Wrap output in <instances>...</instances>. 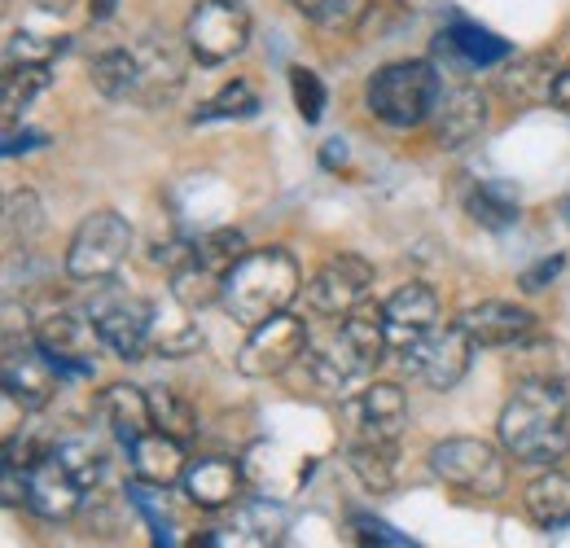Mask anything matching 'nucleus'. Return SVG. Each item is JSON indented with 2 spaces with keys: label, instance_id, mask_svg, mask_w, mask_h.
<instances>
[{
  "label": "nucleus",
  "instance_id": "1",
  "mask_svg": "<svg viewBox=\"0 0 570 548\" xmlns=\"http://www.w3.org/2000/svg\"><path fill=\"white\" fill-rule=\"evenodd\" d=\"M500 443L522 466H558L570 452V395L567 382L527 378L500 412Z\"/></svg>",
  "mask_w": 570,
  "mask_h": 548
},
{
  "label": "nucleus",
  "instance_id": "2",
  "mask_svg": "<svg viewBox=\"0 0 570 548\" xmlns=\"http://www.w3.org/2000/svg\"><path fill=\"white\" fill-rule=\"evenodd\" d=\"M298 290H303V276H298L294 255L285 246H264V251H246L233 264V273L224 276L219 307L233 321H242L246 330H255V325L282 316Z\"/></svg>",
  "mask_w": 570,
  "mask_h": 548
},
{
  "label": "nucleus",
  "instance_id": "3",
  "mask_svg": "<svg viewBox=\"0 0 570 548\" xmlns=\"http://www.w3.org/2000/svg\"><path fill=\"white\" fill-rule=\"evenodd\" d=\"M391 351V334H386V312L377 303H360L352 307L343 321H338V334L330 339L325 351L312 355V373H316V386L325 391H347L352 382L368 378L382 355Z\"/></svg>",
  "mask_w": 570,
  "mask_h": 548
},
{
  "label": "nucleus",
  "instance_id": "4",
  "mask_svg": "<svg viewBox=\"0 0 570 548\" xmlns=\"http://www.w3.org/2000/svg\"><path fill=\"white\" fill-rule=\"evenodd\" d=\"M439 97H443V79L422 58L391 62V67L373 70V79L364 88L368 115L382 119L386 128H417V124L434 119Z\"/></svg>",
  "mask_w": 570,
  "mask_h": 548
},
{
  "label": "nucleus",
  "instance_id": "5",
  "mask_svg": "<svg viewBox=\"0 0 570 548\" xmlns=\"http://www.w3.org/2000/svg\"><path fill=\"white\" fill-rule=\"evenodd\" d=\"M88 303H83V316L92 321L97 339L106 351L124 355V360H137L145 346H149V330H154V307L145 303L141 294L124 290L119 281H97L88 285Z\"/></svg>",
  "mask_w": 570,
  "mask_h": 548
},
{
  "label": "nucleus",
  "instance_id": "6",
  "mask_svg": "<svg viewBox=\"0 0 570 548\" xmlns=\"http://www.w3.org/2000/svg\"><path fill=\"white\" fill-rule=\"evenodd\" d=\"M132 255V224L119 211H92L67 246V276L79 285L115 281Z\"/></svg>",
  "mask_w": 570,
  "mask_h": 548
},
{
  "label": "nucleus",
  "instance_id": "7",
  "mask_svg": "<svg viewBox=\"0 0 570 548\" xmlns=\"http://www.w3.org/2000/svg\"><path fill=\"white\" fill-rule=\"evenodd\" d=\"M430 470L434 479H443L456 491H470V496H483V500H497L509 482V466L488 439H470V434H456V439H443L434 443L430 452Z\"/></svg>",
  "mask_w": 570,
  "mask_h": 548
},
{
  "label": "nucleus",
  "instance_id": "8",
  "mask_svg": "<svg viewBox=\"0 0 570 548\" xmlns=\"http://www.w3.org/2000/svg\"><path fill=\"white\" fill-rule=\"evenodd\" d=\"M185 45L198 62H233L250 45V13L242 0H198L185 22Z\"/></svg>",
  "mask_w": 570,
  "mask_h": 548
},
{
  "label": "nucleus",
  "instance_id": "9",
  "mask_svg": "<svg viewBox=\"0 0 570 548\" xmlns=\"http://www.w3.org/2000/svg\"><path fill=\"white\" fill-rule=\"evenodd\" d=\"M0 382L4 395L18 400L22 409H45L58 386H62V369L49 360V351L36 343V334H4V351H0Z\"/></svg>",
  "mask_w": 570,
  "mask_h": 548
},
{
  "label": "nucleus",
  "instance_id": "10",
  "mask_svg": "<svg viewBox=\"0 0 570 548\" xmlns=\"http://www.w3.org/2000/svg\"><path fill=\"white\" fill-rule=\"evenodd\" d=\"M307 325L303 316H273L264 325L250 330V339L237 351V373L246 378H277V373H289L298 360H307Z\"/></svg>",
  "mask_w": 570,
  "mask_h": 548
},
{
  "label": "nucleus",
  "instance_id": "11",
  "mask_svg": "<svg viewBox=\"0 0 570 548\" xmlns=\"http://www.w3.org/2000/svg\"><path fill=\"white\" fill-rule=\"evenodd\" d=\"M470 351H474V343L465 339L461 325H434L417 343L404 346L400 360L409 373H417L426 382L430 391H452L470 369Z\"/></svg>",
  "mask_w": 570,
  "mask_h": 548
},
{
  "label": "nucleus",
  "instance_id": "12",
  "mask_svg": "<svg viewBox=\"0 0 570 548\" xmlns=\"http://www.w3.org/2000/svg\"><path fill=\"white\" fill-rule=\"evenodd\" d=\"M36 343L49 351V360L62 369V378H88L92 373V346L101 343L92 321L83 316V307H53L36 321Z\"/></svg>",
  "mask_w": 570,
  "mask_h": 548
},
{
  "label": "nucleus",
  "instance_id": "13",
  "mask_svg": "<svg viewBox=\"0 0 570 548\" xmlns=\"http://www.w3.org/2000/svg\"><path fill=\"white\" fill-rule=\"evenodd\" d=\"M368 285H373V264L368 260H360V255H334V260H325L316 268V276L307 281V307L316 316L343 321L352 307L364 303Z\"/></svg>",
  "mask_w": 570,
  "mask_h": 548
},
{
  "label": "nucleus",
  "instance_id": "14",
  "mask_svg": "<svg viewBox=\"0 0 570 548\" xmlns=\"http://www.w3.org/2000/svg\"><path fill=\"white\" fill-rule=\"evenodd\" d=\"M83 496H88V487L58 461L53 448L36 466H27V509L40 513L45 522H67V518H75L83 509Z\"/></svg>",
  "mask_w": 570,
  "mask_h": 548
},
{
  "label": "nucleus",
  "instance_id": "15",
  "mask_svg": "<svg viewBox=\"0 0 570 548\" xmlns=\"http://www.w3.org/2000/svg\"><path fill=\"white\" fill-rule=\"evenodd\" d=\"M456 325L465 330V339L474 346H518L522 339H531L535 330V316L518 303H500V299H488V303H474L456 316Z\"/></svg>",
  "mask_w": 570,
  "mask_h": 548
},
{
  "label": "nucleus",
  "instance_id": "16",
  "mask_svg": "<svg viewBox=\"0 0 570 548\" xmlns=\"http://www.w3.org/2000/svg\"><path fill=\"white\" fill-rule=\"evenodd\" d=\"M382 312H386L391 351H404L409 343H417L422 334H430L439 325V294L422 281H409L382 303Z\"/></svg>",
  "mask_w": 570,
  "mask_h": 548
},
{
  "label": "nucleus",
  "instance_id": "17",
  "mask_svg": "<svg viewBox=\"0 0 570 548\" xmlns=\"http://www.w3.org/2000/svg\"><path fill=\"white\" fill-rule=\"evenodd\" d=\"M488 128V97L474 84H456L439 97L434 110V140L443 149H461Z\"/></svg>",
  "mask_w": 570,
  "mask_h": 548
},
{
  "label": "nucleus",
  "instance_id": "18",
  "mask_svg": "<svg viewBox=\"0 0 570 548\" xmlns=\"http://www.w3.org/2000/svg\"><path fill=\"white\" fill-rule=\"evenodd\" d=\"M352 417L360 425V439H382V443H395L404 421H409V400L400 386L391 382H373L364 386L356 400H352Z\"/></svg>",
  "mask_w": 570,
  "mask_h": 548
},
{
  "label": "nucleus",
  "instance_id": "19",
  "mask_svg": "<svg viewBox=\"0 0 570 548\" xmlns=\"http://www.w3.org/2000/svg\"><path fill=\"white\" fill-rule=\"evenodd\" d=\"M242 466L237 461H228V457H198V461H189V470H185V496L198 505V509H224V505H233L237 496H242Z\"/></svg>",
  "mask_w": 570,
  "mask_h": 548
},
{
  "label": "nucleus",
  "instance_id": "20",
  "mask_svg": "<svg viewBox=\"0 0 570 548\" xmlns=\"http://www.w3.org/2000/svg\"><path fill=\"white\" fill-rule=\"evenodd\" d=\"M128 466H132V479L149 482V487H171L176 479H185V470H189L185 443L163 434V430H149L145 439H137L128 448Z\"/></svg>",
  "mask_w": 570,
  "mask_h": 548
},
{
  "label": "nucleus",
  "instance_id": "21",
  "mask_svg": "<svg viewBox=\"0 0 570 548\" xmlns=\"http://www.w3.org/2000/svg\"><path fill=\"white\" fill-rule=\"evenodd\" d=\"M101 421H106V430L124 443V448H132L137 439H145L149 430H154V412H149V391L141 386H128V382H115L106 395H101Z\"/></svg>",
  "mask_w": 570,
  "mask_h": 548
},
{
  "label": "nucleus",
  "instance_id": "22",
  "mask_svg": "<svg viewBox=\"0 0 570 548\" xmlns=\"http://www.w3.org/2000/svg\"><path fill=\"white\" fill-rule=\"evenodd\" d=\"M137 62H141V84H137L141 101H158V97L167 101L185 84V53L171 40H141Z\"/></svg>",
  "mask_w": 570,
  "mask_h": 548
},
{
  "label": "nucleus",
  "instance_id": "23",
  "mask_svg": "<svg viewBox=\"0 0 570 548\" xmlns=\"http://www.w3.org/2000/svg\"><path fill=\"white\" fill-rule=\"evenodd\" d=\"M522 505H527L531 522L544 527V531L570 527V474H558V470L535 474L522 487Z\"/></svg>",
  "mask_w": 570,
  "mask_h": 548
},
{
  "label": "nucleus",
  "instance_id": "24",
  "mask_svg": "<svg viewBox=\"0 0 570 548\" xmlns=\"http://www.w3.org/2000/svg\"><path fill=\"white\" fill-rule=\"evenodd\" d=\"M219 294H224V276L207 268L203 260H194V246H189V255L171 268V299L189 312H203V307L219 303Z\"/></svg>",
  "mask_w": 570,
  "mask_h": 548
},
{
  "label": "nucleus",
  "instance_id": "25",
  "mask_svg": "<svg viewBox=\"0 0 570 548\" xmlns=\"http://www.w3.org/2000/svg\"><path fill=\"white\" fill-rule=\"evenodd\" d=\"M88 79L101 97L110 101H124V97H137V84H141V62H137V49H106L92 58Z\"/></svg>",
  "mask_w": 570,
  "mask_h": 548
},
{
  "label": "nucleus",
  "instance_id": "26",
  "mask_svg": "<svg viewBox=\"0 0 570 548\" xmlns=\"http://www.w3.org/2000/svg\"><path fill=\"white\" fill-rule=\"evenodd\" d=\"M439 45H448L465 67H479V70L497 67V62H504V58L513 53L500 36H492L488 27H474V22H452Z\"/></svg>",
  "mask_w": 570,
  "mask_h": 548
},
{
  "label": "nucleus",
  "instance_id": "27",
  "mask_svg": "<svg viewBox=\"0 0 570 548\" xmlns=\"http://www.w3.org/2000/svg\"><path fill=\"white\" fill-rule=\"evenodd\" d=\"M465 211H470L474 224H483V228H492V233H504L509 224H518V198H513V189L500 185V180L474 185L470 198H465Z\"/></svg>",
  "mask_w": 570,
  "mask_h": 548
},
{
  "label": "nucleus",
  "instance_id": "28",
  "mask_svg": "<svg viewBox=\"0 0 570 548\" xmlns=\"http://www.w3.org/2000/svg\"><path fill=\"white\" fill-rule=\"evenodd\" d=\"M347 461H352V470H356L360 482H364L368 491H391V487H395V466H400L395 443H382V439H356Z\"/></svg>",
  "mask_w": 570,
  "mask_h": 548
},
{
  "label": "nucleus",
  "instance_id": "29",
  "mask_svg": "<svg viewBox=\"0 0 570 548\" xmlns=\"http://www.w3.org/2000/svg\"><path fill=\"white\" fill-rule=\"evenodd\" d=\"M570 360L562 343H535V339H522L513 346V378L527 382V378H553V382H567Z\"/></svg>",
  "mask_w": 570,
  "mask_h": 548
},
{
  "label": "nucleus",
  "instance_id": "30",
  "mask_svg": "<svg viewBox=\"0 0 570 548\" xmlns=\"http://www.w3.org/2000/svg\"><path fill=\"white\" fill-rule=\"evenodd\" d=\"M49 67H9L0 75V106H4V128H13V119L49 88Z\"/></svg>",
  "mask_w": 570,
  "mask_h": 548
},
{
  "label": "nucleus",
  "instance_id": "31",
  "mask_svg": "<svg viewBox=\"0 0 570 548\" xmlns=\"http://www.w3.org/2000/svg\"><path fill=\"white\" fill-rule=\"evenodd\" d=\"M149 412H154V430L171 434V439H194L198 434V412L189 400H180L171 386H149Z\"/></svg>",
  "mask_w": 570,
  "mask_h": 548
},
{
  "label": "nucleus",
  "instance_id": "32",
  "mask_svg": "<svg viewBox=\"0 0 570 548\" xmlns=\"http://www.w3.org/2000/svg\"><path fill=\"white\" fill-rule=\"evenodd\" d=\"M49 448L58 452V461H62L88 491H97L101 470H106V452H101L97 439H88V434H67V439H58V443H49Z\"/></svg>",
  "mask_w": 570,
  "mask_h": 548
},
{
  "label": "nucleus",
  "instance_id": "33",
  "mask_svg": "<svg viewBox=\"0 0 570 548\" xmlns=\"http://www.w3.org/2000/svg\"><path fill=\"white\" fill-rule=\"evenodd\" d=\"M553 84H558V70L549 58H527L518 70L504 75V92L518 97V101H540V97H553Z\"/></svg>",
  "mask_w": 570,
  "mask_h": 548
},
{
  "label": "nucleus",
  "instance_id": "34",
  "mask_svg": "<svg viewBox=\"0 0 570 548\" xmlns=\"http://www.w3.org/2000/svg\"><path fill=\"white\" fill-rule=\"evenodd\" d=\"M259 110V97L246 79H233L228 88H219L212 101L194 115V124H212V119H250Z\"/></svg>",
  "mask_w": 570,
  "mask_h": 548
},
{
  "label": "nucleus",
  "instance_id": "35",
  "mask_svg": "<svg viewBox=\"0 0 570 548\" xmlns=\"http://www.w3.org/2000/svg\"><path fill=\"white\" fill-rule=\"evenodd\" d=\"M242 255H246V242H242V233H233V228H215V233L194 242V260H203V264L215 268L219 276L233 273V264H237Z\"/></svg>",
  "mask_w": 570,
  "mask_h": 548
},
{
  "label": "nucleus",
  "instance_id": "36",
  "mask_svg": "<svg viewBox=\"0 0 570 548\" xmlns=\"http://www.w3.org/2000/svg\"><path fill=\"white\" fill-rule=\"evenodd\" d=\"M198 343H203V334H198V325L189 321V307H185L180 316H171V325H163L158 312H154L149 346H154L158 355H189V351H198Z\"/></svg>",
  "mask_w": 570,
  "mask_h": 548
},
{
  "label": "nucleus",
  "instance_id": "37",
  "mask_svg": "<svg viewBox=\"0 0 570 548\" xmlns=\"http://www.w3.org/2000/svg\"><path fill=\"white\" fill-rule=\"evenodd\" d=\"M40 224H45V215H40V198L31 194V189H22V194H9V203H4V233H9V246H27L36 233H40Z\"/></svg>",
  "mask_w": 570,
  "mask_h": 548
},
{
  "label": "nucleus",
  "instance_id": "38",
  "mask_svg": "<svg viewBox=\"0 0 570 548\" xmlns=\"http://www.w3.org/2000/svg\"><path fill=\"white\" fill-rule=\"evenodd\" d=\"M289 92H294V110L303 115V124H321L325 101H330L321 75L312 67H289Z\"/></svg>",
  "mask_w": 570,
  "mask_h": 548
},
{
  "label": "nucleus",
  "instance_id": "39",
  "mask_svg": "<svg viewBox=\"0 0 570 548\" xmlns=\"http://www.w3.org/2000/svg\"><path fill=\"white\" fill-rule=\"evenodd\" d=\"M62 53V36H36V31H13L9 36V67H49Z\"/></svg>",
  "mask_w": 570,
  "mask_h": 548
},
{
  "label": "nucleus",
  "instance_id": "40",
  "mask_svg": "<svg viewBox=\"0 0 570 548\" xmlns=\"http://www.w3.org/2000/svg\"><path fill=\"white\" fill-rule=\"evenodd\" d=\"M289 4L316 27H352L364 0H289Z\"/></svg>",
  "mask_w": 570,
  "mask_h": 548
},
{
  "label": "nucleus",
  "instance_id": "41",
  "mask_svg": "<svg viewBox=\"0 0 570 548\" xmlns=\"http://www.w3.org/2000/svg\"><path fill=\"white\" fill-rule=\"evenodd\" d=\"M356 548H409L382 518H368V513H356Z\"/></svg>",
  "mask_w": 570,
  "mask_h": 548
},
{
  "label": "nucleus",
  "instance_id": "42",
  "mask_svg": "<svg viewBox=\"0 0 570 548\" xmlns=\"http://www.w3.org/2000/svg\"><path fill=\"white\" fill-rule=\"evenodd\" d=\"M562 268H567V260L562 255H549V260H540V264H531L527 273L518 276V285L527 290V294H540V290H549L558 276H562Z\"/></svg>",
  "mask_w": 570,
  "mask_h": 548
},
{
  "label": "nucleus",
  "instance_id": "43",
  "mask_svg": "<svg viewBox=\"0 0 570 548\" xmlns=\"http://www.w3.org/2000/svg\"><path fill=\"white\" fill-rule=\"evenodd\" d=\"M40 140H45L40 133H13V128H9L0 149H4V154H18V149H31V145H40Z\"/></svg>",
  "mask_w": 570,
  "mask_h": 548
},
{
  "label": "nucleus",
  "instance_id": "44",
  "mask_svg": "<svg viewBox=\"0 0 570 548\" xmlns=\"http://www.w3.org/2000/svg\"><path fill=\"white\" fill-rule=\"evenodd\" d=\"M553 106L570 115V62L562 70H558V84H553Z\"/></svg>",
  "mask_w": 570,
  "mask_h": 548
},
{
  "label": "nucleus",
  "instance_id": "45",
  "mask_svg": "<svg viewBox=\"0 0 570 548\" xmlns=\"http://www.w3.org/2000/svg\"><path fill=\"white\" fill-rule=\"evenodd\" d=\"M115 9H119V0H88V13H92V22H106V18H115Z\"/></svg>",
  "mask_w": 570,
  "mask_h": 548
},
{
  "label": "nucleus",
  "instance_id": "46",
  "mask_svg": "<svg viewBox=\"0 0 570 548\" xmlns=\"http://www.w3.org/2000/svg\"><path fill=\"white\" fill-rule=\"evenodd\" d=\"M562 224L570 228V198H562Z\"/></svg>",
  "mask_w": 570,
  "mask_h": 548
},
{
  "label": "nucleus",
  "instance_id": "47",
  "mask_svg": "<svg viewBox=\"0 0 570 548\" xmlns=\"http://www.w3.org/2000/svg\"><path fill=\"white\" fill-rule=\"evenodd\" d=\"M277 548H294V545H277Z\"/></svg>",
  "mask_w": 570,
  "mask_h": 548
}]
</instances>
